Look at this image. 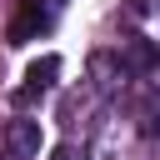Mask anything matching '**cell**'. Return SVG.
<instances>
[{"mask_svg": "<svg viewBox=\"0 0 160 160\" xmlns=\"http://www.w3.org/2000/svg\"><path fill=\"white\" fill-rule=\"evenodd\" d=\"M40 30H50L45 5H40V0H20L15 15H10V25H5V40H10V45H25V40H35Z\"/></svg>", "mask_w": 160, "mask_h": 160, "instance_id": "1", "label": "cell"}, {"mask_svg": "<svg viewBox=\"0 0 160 160\" xmlns=\"http://www.w3.org/2000/svg\"><path fill=\"white\" fill-rule=\"evenodd\" d=\"M5 145L15 150V155H40V120H10L5 125Z\"/></svg>", "mask_w": 160, "mask_h": 160, "instance_id": "2", "label": "cell"}, {"mask_svg": "<svg viewBox=\"0 0 160 160\" xmlns=\"http://www.w3.org/2000/svg\"><path fill=\"white\" fill-rule=\"evenodd\" d=\"M120 65H125V70H135V75H150V70H155V40H145V35L125 40V55H120Z\"/></svg>", "mask_w": 160, "mask_h": 160, "instance_id": "3", "label": "cell"}, {"mask_svg": "<svg viewBox=\"0 0 160 160\" xmlns=\"http://www.w3.org/2000/svg\"><path fill=\"white\" fill-rule=\"evenodd\" d=\"M55 75H60V55H40V60H30V65H25V90H30V95H40L45 85H55Z\"/></svg>", "mask_w": 160, "mask_h": 160, "instance_id": "4", "label": "cell"}, {"mask_svg": "<svg viewBox=\"0 0 160 160\" xmlns=\"http://www.w3.org/2000/svg\"><path fill=\"white\" fill-rule=\"evenodd\" d=\"M50 160H80V150H75V145H55V150H50Z\"/></svg>", "mask_w": 160, "mask_h": 160, "instance_id": "5", "label": "cell"}]
</instances>
